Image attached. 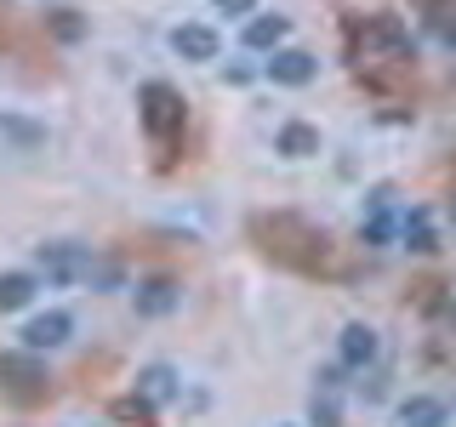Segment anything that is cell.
Segmentation results:
<instances>
[{
	"label": "cell",
	"instance_id": "obj_21",
	"mask_svg": "<svg viewBox=\"0 0 456 427\" xmlns=\"http://www.w3.org/2000/svg\"><path fill=\"white\" fill-rule=\"evenodd\" d=\"M451 325H456V302H451Z\"/></svg>",
	"mask_w": 456,
	"mask_h": 427
},
{
	"label": "cell",
	"instance_id": "obj_13",
	"mask_svg": "<svg viewBox=\"0 0 456 427\" xmlns=\"http://www.w3.org/2000/svg\"><path fill=\"white\" fill-rule=\"evenodd\" d=\"M171 393H177V376H171L166 365H149L137 376V399H149V405H154V399H171Z\"/></svg>",
	"mask_w": 456,
	"mask_h": 427
},
{
	"label": "cell",
	"instance_id": "obj_17",
	"mask_svg": "<svg viewBox=\"0 0 456 427\" xmlns=\"http://www.w3.org/2000/svg\"><path fill=\"white\" fill-rule=\"evenodd\" d=\"M52 28H57L63 40H80V18H75V12H57V18H52Z\"/></svg>",
	"mask_w": 456,
	"mask_h": 427
},
{
	"label": "cell",
	"instance_id": "obj_4",
	"mask_svg": "<svg viewBox=\"0 0 456 427\" xmlns=\"http://www.w3.org/2000/svg\"><path fill=\"white\" fill-rule=\"evenodd\" d=\"M35 262H40V274H46V279H63V285L92 274V256H86L80 246H63V239H57V246H40Z\"/></svg>",
	"mask_w": 456,
	"mask_h": 427
},
{
	"label": "cell",
	"instance_id": "obj_15",
	"mask_svg": "<svg viewBox=\"0 0 456 427\" xmlns=\"http://www.w3.org/2000/svg\"><path fill=\"white\" fill-rule=\"evenodd\" d=\"M114 416H120V422H137V427H154L149 399H114Z\"/></svg>",
	"mask_w": 456,
	"mask_h": 427
},
{
	"label": "cell",
	"instance_id": "obj_12",
	"mask_svg": "<svg viewBox=\"0 0 456 427\" xmlns=\"http://www.w3.org/2000/svg\"><path fill=\"white\" fill-rule=\"evenodd\" d=\"M285 28H291L285 18H251V23H246V46H256V52H274L280 40H285Z\"/></svg>",
	"mask_w": 456,
	"mask_h": 427
},
{
	"label": "cell",
	"instance_id": "obj_11",
	"mask_svg": "<svg viewBox=\"0 0 456 427\" xmlns=\"http://www.w3.org/2000/svg\"><path fill=\"white\" fill-rule=\"evenodd\" d=\"M399 427H445V405L439 399H405L399 405Z\"/></svg>",
	"mask_w": 456,
	"mask_h": 427
},
{
	"label": "cell",
	"instance_id": "obj_8",
	"mask_svg": "<svg viewBox=\"0 0 456 427\" xmlns=\"http://www.w3.org/2000/svg\"><path fill=\"white\" fill-rule=\"evenodd\" d=\"M177 308V285L171 279H149V285H137V313H149V319H160V313Z\"/></svg>",
	"mask_w": 456,
	"mask_h": 427
},
{
	"label": "cell",
	"instance_id": "obj_1",
	"mask_svg": "<svg viewBox=\"0 0 456 427\" xmlns=\"http://www.w3.org/2000/svg\"><path fill=\"white\" fill-rule=\"evenodd\" d=\"M256 239H263L268 256H280L291 268H320V256H325V234H314L297 217H256Z\"/></svg>",
	"mask_w": 456,
	"mask_h": 427
},
{
	"label": "cell",
	"instance_id": "obj_2",
	"mask_svg": "<svg viewBox=\"0 0 456 427\" xmlns=\"http://www.w3.org/2000/svg\"><path fill=\"white\" fill-rule=\"evenodd\" d=\"M142 125H149V137L171 149V142L183 137V97L171 92L166 80H149L142 85Z\"/></svg>",
	"mask_w": 456,
	"mask_h": 427
},
{
	"label": "cell",
	"instance_id": "obj_20",
	"mask_svg": "<svg viewBox=\"0 0 456 427\" xmlns=\"http://www.w3.org/2000/svg\"><path fill=\"white\" fill-rule=\"evenodd\" d=\"M445 40H456V23H445Z\"/></svg>",
	"mask_w": 456,
	"mask_h": 427
},
{
	"label": "cell",
	"instance_id": "obj_3",
	"mask_svg": "<svg viewBox=\"0 0 456 427\" xmlns=\"http://www.w3.org/2000/svg\"><path fill=\"white\" fill-rule=\"evenodd\" d=\"M46 365L35 359V353H0V388L12 399H23V405H35V399H46Z\"/></svg>",
	"mask_w": 456,
	"mask_h": 427
},
{
	"label": "cell",
	"instance_id": "obj_9",
	"mask_svg": "<svg viewBox=\"0 0 456 427\" xmlns=\"http://www.w3.org/2000/svg\"><path fill=\"white\" fill-rule=\"evenodd\" d=\"M280 154H285V160H308V154H320V132L303 125V120H291L280 132Z\"/></svg>",
	"mask_w": 456,
	"mask_h": 427
},
{
	"label": "cell",
	"instance_id": "obj_19",
	"mask_svg": "<svg viewBox=\"0 0 456 427\" xmlns=\"http://www.w3.org/2000/svg\"><path fill=\"white\" fill-rule=\"evenodd\" d=\"M217 12H228V18H240V12H251V0H211Z\"/></svg>",
	"mask_w": 456,
	"mask_h": 427
},
{
	"label": "cell",
	"instance_id": "obj_5",
	"mask_svg": "<svg viewBox=\"0 0 456 427\" xmlns=\"http://www.w3.org/2000/svg\"><path fill=\"white\" fill-rule=\"evenodd\" d=\"M69 331H75V319H69V313H35V319L23 325V342H28V353H40V348H63Z\"/></svg>",
	"mask_w": 456,
	"mask_h": 427
},
{
	"label": "cell",
	"instance_id": "obj_7",
	"mask_svg": "<svg viewBox=\"0 0 456 427\" xmlns=\"http://www.w3.org/2000/svg\"><path fill=\"white\" fill-rule=\"evenodd\" d=\"M268 75H274L280 85H308V80H314V57H308V52H297V46H285V52H274Z\"/></svg>",
	"mask_w": 456,
	"mask_h": 427
},
{
	"label": "cell",
	"instance_id": "obj_10",
	"mask_svg": "<svg viewBox=\"0 0 456 427\" xmlns=\"http://www.w3.org/2000/svg\"><path fill=\"white\" fill-rule=\"evenodd\" d=\"M342 359H348V365H370V359H377V331H370V325H348V331H342Z\"/></svg>",
	"mask_w": 456,
	"mask_h": 427
},
{
	"label": "cell",
	"instance_id": "obj_14",
	"mask_svg": "<svg viewBox=\"0 0 456 427\" xmlns=\"http://www.w3.org/2000/svg\"><path fill=\"white\" fill-rule=\"evenodd\" d=\"M28 296H35V279L28 274H0V313L28 308Z\"/></svg>",
	"mask_w": 456,
	"mask_h": 427
},
{
	"label": "cell",
	"instance_id": "obj_16",
	"mask_svg": "<svg viewBox=\"0 0 456 427\" xmlns=\"http://www.w3.org/2000/svg\"><path fill=\"white\" fill-rule=\"evenodd\" d=\"M0 132H12L18 142H40V132H35L28 120H6V114H0Z\"/></svg>",
	"mask_w": 456,
	"mask_h": 427
},
{
	"label": "cell",
	"instance_id": "obj_18",
	"mask_svg": "<svg viewBox=\"0 0 456 427\" xmlns=\"http://www.w3.org/2000/svg\"><path fill=\"white\" fill-rule=\"evenodd\" d=\"M314 427H337V405H331V399H314Z\"/></svg>",
	"mask_w": 456,
	"mask_h": 427
},
{
	"label": "cell",
	"instance_id": "obj_6",
	"mask_svg": "<svg viewBox=\"0 0 456 427\" xmlns=\"http://www.w3.org/2000/svg\"><path fill=\"white\" fill-rule=\"evenodd\" d=\"M171 46H177V57H189V63H211V57H217V35H211L206 23H183L177 35H171Z\"/></svg>",
	"mask_w": 456,
	"mask_h": 427
}]
</instances>
